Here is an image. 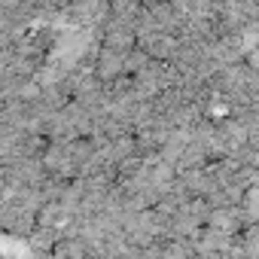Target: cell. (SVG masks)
Here are the masks:
<instances>
[{
    "mask_svg": "<svg viewBox=\"0 0 259 259\" xmlns=\"http://www.w3.org/2000/svg\"><path fill=\"white\" fill-rule=\"evenodd\" d=\"M147 64H150V55H147L141 46H135L132 52L125 55V76H138Z\"/></svg>",
    "mask_w": 259,
    "mask_h": 259,
    "instance_id": "3957f363",
    "label": "cell"
},
{
    "mask_svg": "<svg viewBox=\"0 0 259 259\" xmlns=\"http://www.w3.org/2000/svg\"><path fill=\"white\" fill-rule=\"evenodd\" d=\"M159 259H195V250L189 241H162Z\"/></svg>",
    "mask_w": 259,
    "mask_h": 259,
    "instance_id": "7a4b0ae2",
    "label": "cell"
},
{
    "mask_svg": "<svg viewBox=\"0 0 259 259\" xmlns=\"http://www.w3.org/2000/svg\"><path fill=\"white\" fill-rule=\"evenodd\" d=\"M49 259H85V244L79 238H58L49 250Z\"/></svg>",
    "mask_w": 259,
    "mask_h": 259,
    "instance_id": "6da1fadb",
    "label": "cell"
}]
</instances>
